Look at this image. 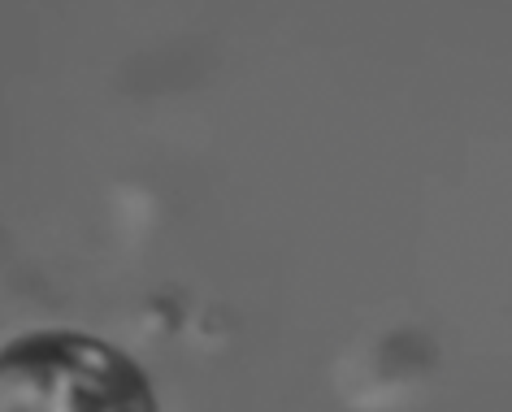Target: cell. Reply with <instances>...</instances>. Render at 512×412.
<instances>
[{
  "instance_id": "obj_1",
  "label": "cell",
  "mask_w": 512,
  "mask_h": 412,
  "mask_svg": "<svg viewBox=\"0 0 512 412\" xmlns=\"http://www.w3.org/2000/svg\"><path fill=\"white\" fill-rule=\"evenodd\" d=\"M0 412H161L144 365L66 326L0 343Z\"/></svg>"
}]
</instances>
